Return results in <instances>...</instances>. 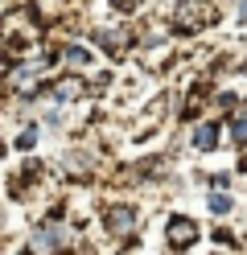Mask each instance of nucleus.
Wrapping results in <instances>:
<instances>
[{"instance_id": "obj_9", "label": "nucleus", "mask_w": 247, "mask_h": 255, "mask_svg": "<svg viewBox=\"0 0 247 255\" xmlns=\"http://www.w3.org/2000/svg\"><path fill=\"white\" fill-rule=\"evenodd\" d=\"M239 21L247 25V0H239Z\"/></svg>"}, {"instance_id": "obj_2", "label": "nucleus", "mask_w": 247, "mask_h": 255, "mask_svg": "<svg viewBox=\"0 0 247 255\" xmlns=\"http://www.w3.org/2000/svg\"><path fill=\"white\" fill-rule=\"evenodd\" d=\"M194 239H198V227L190 218H173L169 222V243L173 247H186V243H194Z\"/></svg>"}, {"instance_id": "obj_7", "label": "nucleus", "mask_w": 247, "mask_h": 255, "mask_svg": "<svg viewBox=\"0 0 247 255\" xmlns=\"http://www.w3.org/2000/svg\"><path fill=\"white\" fill-rule=\"evenodd\" d=\"M66 58H70V62H87L91 54H87V50H78V45H74V50H66Z\"/></svg>"}, {"instance_id": "obj_1", "label": "nucleus", "mask_w": 247, "mask_h": 255, "mask_svg": "<svg viewBox=\"0 0 247 255\" xmlns=\"http://www.w3.org/2000/svg\"><path fill=\"white\" fill-rule=\"evenodd\" d=\"M66 243V231H58V227H45L41 235H33V251L37 255H49V251H58Z\"/></svg>"}, {"instance_id": "obj_4", "label": "nucleus", "mask_w": 247, "mask_h": 255, "mask_svg": "<svg viewBox=\"0 0 247 255\" xmlns=\"http://www.w3.org/2000/svg\"><path fill=\"white\" fill-rule=\"evenodd\" d=\"M107 222H111V231H128L136 222V214L132 210H107Z\"/></svg>"}, {"instance_id": "obj_5", "label": "nucleus", "mask_w": 247, "mask_h": 255, "mask_svg": "<svg viewBox=\"0 0 247 255\" xmlns=\"http://www.w3.org/2000/svg\"><path fill=\"white\" fill-rule=\"evenodd\" d=\"M231 140H235V144H247V116H239L231 124Z\"/></svg>"}, {"instance_id": "obj_6", "label": "nucleus", "mask_w": 247, "mask_h": 255, "mask_svg": "<svg viewBox=\"0 0 247 255\" xmlns=\"http://www.w3.org/2000/svg\"><path fill=\"white\" fill-rule=\"evenodd\" d=\"M210 210H214V214H227V210H231V198H227V194H210Z\"/></svg>"}, {"instance_id": "obj_8", "label": "nucleus", "mask_w": 247, "mask_h": 255, "mask_svg": "<svg viewBox=\"0 0 247 255\" xmlns=\"http://www.w3.org/2000/svg\"><path fill=\"white\" fill-rule=\"evenodd\" d=\"M33 140H37V132H33V128H29V132H25L21 140H16V144H21V148H33Z\"/></svg>"}, {"instance_id": "obj_3", "label": "nucleus", "mask_w": 247, "mask_h": 255, "mask_svg": "<svg viewBox=\"0 0 247 255\" xmlns=\"http://www.w3.org/2000/svg\"><path fill=\"white\" fill-rule=\"evenodd\" d=\"M194 144H198V148H214V144H219L214 124H202V128H198V132H194Z\"/></svg>"}]
</instances>
